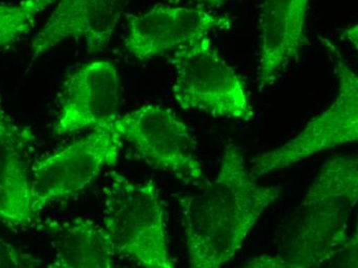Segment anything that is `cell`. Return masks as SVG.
Listing matches in <instances>:
<instances>
[{"instance_id": "6da1fadb", "label": "cell", "mask_w": 358, "mask_h": 268, "mask_svg": "<svg viewBox=\"0 0 358 268\" xmlns=\"http://www.w3.org/2000/svg\"><path fill=\"white\" fill-rule=\"evenodd\" d=\"M281 191L255 182L241 149L229 143L215 181L178 198L189 267L218 268L232 260Z\"/></svg>"}, {"instance_id": "7a4b0ae2", "label": "cell", "mask_w": 358, "mask_h": 268, "mask_svg": "<svg viewBox=\"0 0 358 268\" xmlns=\"http://www.w3.org/2000/svg\"><path fill=\"white\" fill-rule=\"evenodd\" d=\"M357 199V157L323 163L300 206L275 232L273 247L285 268L320 267L342 254Z\"/></svg>"}, {"instance_id": "3957f363", "label": "cell", "mask_w": 358, "mask_h": 268, "mask_svg": "<svg viewBox=\"0 0 358 268\" xmlns=\"http://www.w3.org/2000/svg\"><path fill=\"white\" fill-rule=\"evenodd\" d=\"M103 227L115 254L138 267L172 268L160 189L154 181L136 182L111 173L103 188Z\"/></svg>"}, {"instance_id": "277c9868", "label": "cell", "mask_w": 358, "mask_h": 268, "mask_svg": "<svg viewBox=\"0 0 358 268\" xmlns=\"http://www.w3.org/2000/svg\"><path fill=\"white\" fill-rule=\"evenodd\" d=\"M173 97L183 110L250 122L255 117L245 85L205 36L173 51Z\"/></svg>"}, {"instance_id": "5b68a950", "label": "cell", "mask_w": 358, "mask_h": 268, "mask_svg": "<svg viewBox=\"0 0 358 268\" xmlns=\"http://www.w3.org/2000/svg\"><path fill=\"white\" fill-rule=\"evenodd\" d=\"M111 124L122 141L146 164L185 185L201 186L205 182L195 139L169 108L146 104L117 115Z\"/></svg>"}, {"instance_id": "8992f818", "label": "cell", "mask_w": 358, "mask_h": 268, "mask_svg": "<svg viewBox=\"0 0 358 268\" xmlns=\"http://www.w3.org/2000/svg\"><path fill=\"white\" fill-rule=\"evenodd\" d=\"M339 78V93L327 111L312 119L294 139L251 160L255 178L287 169L310 156L358 139V78L339 49L324 39Z\"/></svg>"}, {"instance_id": "52a82bcc", "label": "cell", "mask_w": 358, "mask_h": 268, "mask_svg": "<svg viewBox=\"0 0 358 268\" xmlns=\"http://www.w3.org/2000/svg\"><path fill=\"white\" fill-rule=\"evenodd\" d=\"M123 141L113 124L73 141L32 164V191L37 210L84 190L100 174L117 164Z\"/></svg>"}, {"instance_id": "ba28073f", "label": "cell", "mask_w": 358, "mask_h": 268, "mask_svg": "<svg viewBox=\"0 0 358 268\" xmlns=\"http://www.w3.org/2000/svg\"><path fill=\"white\" fill-rule=\"evenodd\" d=\"M121 78L113 62L90 61L69 76L63 85L57 135L95 129L119 115Z\"/></svg>"}, {"instance_id": "9c48e42d", "label": "cell", "mask_w": 358, "mask_h": 268, "mask_svg": "<svg viewBox=\"0 0 358 268\" xmlns=\"http://www.w3.org/2000/svg\"><path fill=\"white\" fill-rule=\"evenodd\" d=\"M36 135L20 125L0 97V222L28 228L39 221L32 191L31 157Z\"/></svg>"}, {"instance_id": "30bf717a", "label": "cell", "mask_w": 358, "mask_h": 268, "mask_svg": "<svg viewBox=\"0 0 358 268\" xmlns=\"http://www.w3.org/2000/svg\"><path fill=\"white\" fill-rule=\"evenodd\" d=\"M230 27V20L199 8L158 4L144 14L128 17L125 47L138 60H150L208 36L213 30Z\"/></svg>"}, {"instance_id": "8fae6325", "label": "cell", "mask_w": 358, "mask_h": 268, "mask_svg": "<svg viewBox=\"0 0 358 268\" xmlns=\"http://www.w3.org/2000/svg\"><path fill=\"white\" fill-rule=\"evenodd\" d=\"M130 0H60L31 43V63L69 38L83 39L90 54L100 53Z\"/></svg>"}, {"instance_id": "7c38bea8", "label": "cell", "mask_w": 358, "mask_h": 268, "mask_svg": "<svg viewBox=\"0 0 358 268\" xmlns=\"http://www.w3.org/2000/svg\"><path fill=\"white\" fill-rule=\"evenodd\" d=\"M309 0H264L261 14L259 89L276 82L305 43Z\"/></svg>"}, {"instance_id": "4fadbf2b", "label": "cell", "mask_w": 358, "mask_h": 268, "mask_svg": "<svg viewBox=\"0 0 358 268\" xmlns=\"http://www.w3.org/2000/svg\"><path fill=\"white\" fill-rule=\"evenodd\" d=\"M55 234L54 268H111L117 258L103 226L85 218L49 223Z\"/></svg>"}, {"instance_id": "5bb4252c", "label": "cell", "mask_w": 358, "mask_h": 268, "mask_svg": "<svg viewBox=\"0 0 358 268\" xmlns=\"http://www.w3.org/2000/svg\"><path fill=\"white\" fill-rule=\"evenodd\" d=\"M57 0H20L0 2V50L32 31L38 17Z\"/></svg>"}, {"instance_id": "9a60e30c", "label": "cell", "mask_w": 358, "mask_h": 268, "mask_svg": "<svg viewBox=\"0 0 358 268\" xmlns=\"http://www.w3.org/2000/svg\"><path fill=\"white\" fill-rule=\"evenodd\" d=\"M43 265L34 255L0 239V268H34Z\"/></svg>"}, {"instance_id": "2e32d148", "label": "cell", "mask_w": 358, "mask_h": 268, "mask_svg": "<svg viewBox=\"0 0 358 268\" xmlns=\"http://www.w3.org/2000/svg\"><path fill=\"white\" fill-rule=\"evenodd\" d=\"M170 2H176L178 0H168ZM202 1L208 2V3L215 4L220 3V2L224 1V0H202Z\"/></svg>"}]
</instances>
